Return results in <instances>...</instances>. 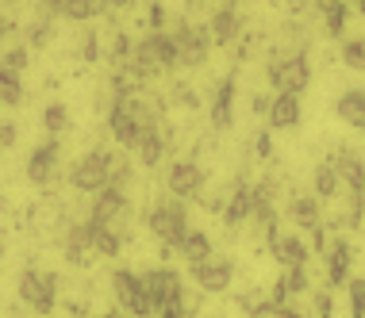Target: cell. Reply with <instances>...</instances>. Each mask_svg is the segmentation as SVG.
Returning a JSON list of instances; mask_svg holds the SVG:
<instances>
[{"label":"cell","mask_w":365,"mask_h":318,"mask_svg":"<svg viewBox=\"0 0 365 318\" xmlns=\"http://www.w3.org/2000/svg\"><path fill=\"white\" fill-rule=\"evenodd\" d=\"M254 112H265V115H269V100H265V96H254Z\"/></svg>","instance_id":"44"},{"label":"cell","mask_w":365,"mask_h":318,"mask_svg":"<svg viewBox=\"0 0 365 318\" xmlns=\"http://www.w3.org/2000/svg\"><path fill=\"white\" fill-rule=\"evenodd\" d=\"M43 127L51 134H62L66 127H70V112H66V104H51V107H46V112H43Z\"/></svg>","instance_id":"30"},{"label":"cell","mask_w":365,"mask_h":318,"mask_svg":"<svg viewBox=\"0 0 365 318\" xmlns=\"http://www.w3.org/2000/svg\"><path fill=\"white\" fill-rule=\"evenodd\" d=\"M269 81L277 92H289V96H300L312 81V69H308V58L304 54H289V58H273L269 62Z\"/></svg>","instance_id":"6"},{"label":"cell","mask_w":365,"mask_h":318,"mask_svg":"<svg viewBox=\"0 0 365 318\" xmlns=\"http://www.w3.org/2000/svg\"><path fill=\"white\" fill-rule=\"evenodd\" d=\"M112 292H115V303H120L131 318H150L154 314L150 300H146L143 276L131 272V268H115L112 272Z\"/></svg>","instance_id":"5"},{"label":"cell","mask_w":365,"mask_h":318,"mask_svg":"<svg viewBox=\"0 0 365 318\" xmlns=\"http://www.w3.org/2000/svg\"><path fill=\"white\" fill-rule=\"evenodd\" d=\"M254 150H258V157H269V150H273V142H269V131H262V134H258V142H254Z\"/></svg>","instance_id":"43"},{"label":"cell","mask_w":365,"mask_h":318,"mask_svg":"<svg viewBox=\"0 0 365 318\" xmlns=\"http://www.w3.org/2000/svg\"><path fill=\"white\" fill-rule=\"evenodd\" d=\"M19 300H24V307H31L35 314H51L54 300H58V276L27 268V272L19 276Z\"/></svg>","instance_id":"4"},{"label":"cell","mask_w":365,"mask_h":318,"mask_svg":"<svg viewBox=\"0 0 365 318\" xmlns=\"http://www.w3.org/2000/svg\"><path fill=\"white\" fill-rule=\"evenodd\" d=\"M265 238H269V253L281 261V268H304L308 265V245H304L300 238H292V234H281L277 223L265 230Z\"/></svg>","instance_id":"10"},{"label":"cell","mask_w":365,"mask_h":318,"mask_svg":"<svg viewBox=\"0 0 365 318\" xmlns=\"http://www.w3.org/2000/svg\"><path fill=\"white\" fill-rule=\"evenodd\" d=\"M16 123H0V146H12L16 142Z\"/></svg>","instance_id":"42"},{"label":"cell","mask_w":365,"mask_h":318,"mask_svg":"<svg viewBox=\"0 0 365 318\" xmlns=\"http://www.w3.org/2000/svg\"><path fill=\"white\" fill-rule=\"evenodd\" d=\"M173 46H177V62H181V65H204L212 38H208L204 27H196V23L185 19V23L177 27V35H173Z\"/></svg>","instance_id":"8"},{"label":"cell","mask_w":365,"mask_h":318,"mask_svg":"<svg viewBox=\"0 0 365 318\" xmlns=\"http://www.w3.org/2000/svg\"><path fill=\"white\" fill-rule=\"evenodd\" d=\"M101 8H104V0H66V4H62V16L73 19V23H81V19H93Z\"/></svg>","instance_id":"28"},{"label":"cell","mask_w":365,"mask_h":318,"mask_svg":"<svg viewBox=\"0 0 365 318\" xmlns=\"http://www.w3.org/2000/svg\"><path fill=\"white\" fill-rule=\"evenodd\" d=\"M8 31H12V19L0 16V46H4V35H8Z\"/></svg>","instance_id":"45"},{"label":"cell","mask_w":365,"mask_h":318,"mask_svg":"<svg viewBox=\"0 0 365 318\" xmlns=\"http://www.w3.org/2000/svg\"><path fill=\"white\" fill-rule=\"evenodd\" d=\"M254 215V188L250 184H239L235 188V196L227 200V207H223V223L227 226H239V223H246V218Z\"/></svg>","instance_id":"16"},{"label":"cell","mask_w":365,"mask_h":318,"mask_svg":"<svg viewBox=\"0 0 365 318\" xmlns=\"http://www.w3.org/2000/svg\"><path fill=\"white\" fill-rule=\"evenodd\" d=\"M54 169H58V142L46 138V142L35 146L31 157H27V176H31L35 184H46L54 176Z\"/></svg>","instance_id":"14"},{"label":"cell","mask_w":365,"mask_h":318,"mask_svg":"<svg viewBox=\"0 0 365 318\" xmlns=\"http://www.w3.org/2000/svg\"><path fill=\"white\" fill-rule=\"evenodd\" d=\"M88 238H93V253H101V257H115L123 250V230H115V226L88 223Z\"/></svg>","instance_id":"19"},{"label":"cell","mask_w":365,"mask_h":318,"mask_svg":"<svg viewBox=\"0 0 365 318\" xmlns=\"http://www.w3.org/2000/svg\"><path fill=\"white\" fill-rule=\"evenodd\" d=\"M312 300H315V314H319V318H331V295H327V292H315Z\"/></svg>","instance_id":"40"},{"label":"cell","mask_w":365,"mask_h":318,"mask_svg":"<svg viewBox=\"0 0 365 318\" xmlns=\"http://www.w3.org/2000/svg\"><path fill=\"white\" fill-rule=\"evenodd\" d=\"M108 127H112L115 142L120 146H139V127H135V112H131V100H115L112 104V115H108Z\"/></svg>","instance_id":"13"},{"label":"cell","mask_w":365,"mask_h":318,"mask_svg":"<svg viewBox=\"0 0 365 318\" xmlns=\"http://www.w3.org/2000/svg\"><path fill=\"white\" fill-rule=\"evenodd\" d=\"M112 8H123V4H135V0H108Z\"/></svg>","instance_id":"47"},{"label":"cell","mask_w":365,"mask_h":318,"mask_svg":"<svg viewBox=\"0 0 365 318\" xmlns=\"http://www.w3.org/2000/svg\"><path fill=\"white\" fill-rule=\"evenodd\" d=\"M88 250H93V238H88V223L70 226V234H66V261L85 265V261H88Z\"/></svg>","instance_id":"22"},{"label":"cell","mask_w":365,"mask_h":318,"mask_svg":"<svg viewBox=\"0 0 365 318\" xmlns=\"http://www.w3.org/2000/svg\"><path fill=\"white\" fill-rule=\"evenodd\" d=\"M354 8H358V12H365V0H354Z\"/></svg>","instance_id":"49"},{"label":"cell","mask_w":365,"mask_h":318,"mask_svg":"<svg viewBox=\"0 0 365 318\" xmlns=\"http://www.w3.org/2000/svg\"><path fill=\"white\" fill-rule=\"evenodd\" d=\"M292 218L304 226V230H319V200H312V196H296L292 200Z\"/></svg>","instance_id":"24"},{"label":"cell","mask_w":365,"mask_h":318,"mask_svg":"<svg viewBox=\"0 0 365 318\" xmlns=\"http://www.w3.org/2000/svg\"><path fill=\"white\" fill-rule=\"evenodd\" d=\"M51 35H54V23H51V16L43 12V16H38L35 23H31V31H27V38H31L35 46H43L46 38H51Z\"/></svg>","instance_id":"33"},{"label":"cell","mask_w":365,"mask_h":318,"mask_svg":"<svg viewBox=\"0 0 365 318\" xmlns=\"http://www.w3.org/2000/svg\"><path fill=\"white\" fill-rule=\"evenodd\" d=\"M150 27H154V31H162V27H165V8L158 4V0L150 4Z\"/></svg>","instance_id":"41"},{"label":"cell","mask_w":365,"mask_h":318,"mask_svg":"<svg viewBox=\"0 0 365 318\" xmlns=\"http://www.w3.org/2000/svg\"><path fill=\"white\" fill-rule=\"evenodd\" d=\"M177 100H181V104H189V107H192V104H196V96H192V92H185V88H177Z\"/></svg>","instance_id":"46"},{"label":"cell","mask_w":365,"mask_h":318,"mask_svg":"<svg viewBox=\"0 0 365 318\" xmlns=\"http://www.w3.org/2000/svg\"><path fill=\"white\" fill-rule=\"evenodd\" d=\"M127 211V196H123V188H115V184H108L96 192V200H93V211H88V223H96V226H115L123 218ZM120 230V226H115Z\"/></svg>","instance_id":"9"},{"label":"cell","mask_w":365,"mask_h":318,"mask_svg":"<svg viewBox=\"0 0 365 318\" xmlns=\"http://www.w3.org/2000/svg\"><path fill=\"white\" fill-rule=\"evenodd\" d=\"M246 314L250 318H296L292 314V307L289 303H254V307H246Z\"/></svg>","instance_id":"31"},{"label":"cell","mask_w":365,"mask_h":318,"mask_svg":"<svg viewBox=\"0 0 365 318\" xmlns=\"http://www.w3.org/2000/svg\"><path fill=\"white\" fill-rule=\"evenodd\" d=\"M281 284L289 287V292H308V272H304V268H284Z\"/></svg>","instance_id":"36"},{"label":"cell","mask_w":365,"mask_h":318,"mask_svg":"<svg viewBox=\"0 0 365 318\" xmlns=\"http://www.w3.org/2000/svg\"><path fill=\"white\" fill-rule=\"evenodd\" d=\"M350 318H365V280H350Z\"/></svg>","instance_id":"35"},{"label":"cell","mask_w":365,"mask_h":318,"mask_svg":"<svg viewBox=\"0 0 365 318\" xmlns=\"http://www.w3.org/2000/svg\"><path fill=\"white\" fill-rule=\"evenodd\" d=\"M315 8L323 12L327 31L331 35H342V27H346V0H315Z\"/></svg>","instance_id":"26"},{"label":"cell","mask_w":365,"mask_h":318,"mask_svg":"<svg viewBox=\"0 0 365 318\" xmlns=\"http://www.w3.org/2000/svg\"><path fill=\"white\" fill-rule=\"evenodd\" d=\"M0 65L12 69V73H19V69L27 65V46H12V51H4V58H0Z\"/></svg>","instance_id":"37"},{"label":"cell","mask_w":365,"mask_h":318,"mask_svg":"<svg viewBox=\"0 0 365 318\" xmlns=\"http://www.w3.org/2000/svg\"><path fill=\"white\" fill-rule=\"evenodd\" d=\"M339 115H342V123H350L354 131L365 134V88H346L339 96Z\"/></svg>","instance_id":"15"},{"label":"cell","mask_w":365,"mask_h":318,"mask_svg":"<svg viewBox=\"0 0 365 318\" xmlns=\"http://www.w3.org/2000/svg\"><path fill=\"white\" fill-rule=\"evenodd\" d=\"M173 65H181L177 62V46H173V38L170 35H162V31H150L143 38V43H135V58H131V73H158V69H173Z\"/></svg>","instance_id":"1"},{"label":"cell","mask_w":365,"mask_h":318,"mask_svg":"<svg viewBox=\"0 0 365 318\" xmlns=\"http://www.w3.org/2000/svg\"><path fill=\"white\" fill-rule=\"evenodd\" d=\"M350 261H354L350 245L339 238V242H334L331 250H327V280H331V284H342V280H350Z\"/></svg>","instance_id":"21"},{"label":"cell","mask_w":365,"mask_h":318,"mask_svg":"<svg viewBox=\"0 0 365 318\" xmlns=\"http://www.w3.org/2000/svg\"><path fill=\"white\" fill-rule=\"evenodd\" d=\"M135 150H139V157H143V165H158V161H162V154H165V138H162V131H158V127H154V131H146L143 138H139V146H135Z\"/></svg>","instance_id":"27"},{"label":"cell","mask_w":365,"mask_h":318,"mask_svg":"<svg viewBox=\"0 0 365 318\" xmlns=\"http://www.w3.org/2000/svg\"><path fill=\"white\" fill-rule=\"evenodd\" d=\"M235 35H239V16H235L231 4H223L220 12L212 16V31H208V38H212V43H220V46H227V43H235Z\"/></svg>","instance_id":"20"},{"label":"cell","mask_w":365,"mask_h":318,"mask_svg":"<svg viewBox=\"0 0 365 318\" xmlns=\"http://www.w3.org/2000/svg\"><path fill=\"white\" fill-rule=\"evenodd\" d=\"M0 104L4 107H19L24 104V81H19V73L0 65Z\"/></svg>","instance_id":"25"},{"label":"cell","mask_w":365,"mask_h":318,"mask_svg":"<svg viewBox=\"0 0 365 318\" xmlns=\"http://www.w3.org/2000/svg\"><path fill=\"white\" fill-rule=\"evenodd\" d=\"M112 58H115V65H131V58H135V43L127 38L123 31L115 35V46H112Z\"/></svg>","instance_id":"34"},{"label":"cell","mask_w":365,"mask_h":318,"mask_svg":"<svg viewBox=\"0 0 365 318\" xmlns=\"http://www.w3.org/2000/svg\"><path fill=\"white\" fill-rule=\"evenodd\" d=\"M300 123V96L277 92L269 100V127H296Z\"/></svg>","instance_id":"18"},{"label":"cell","mask_w":365,"mask_h":318,"mask_svg":"<svg viewBox=\"0 0 365 318\" xmlns=\"http://www.w3.org/2000/svg\"><path fill=\"white\" fill-rule=\"evenodd\" d=\"M143 287H146V300H150L154 311H162V307H170V303H185V280L165 265L150 268V272L143 276Z\"/></svg>","instance_id":"7"},{"label":"cell","mask_w":365,"mask_h":318,"mask_svg":"<svg viewBox=\"0 0 365 318\" xmlns=\"http://www.w3.org/2000/svg\"><path fill=\"white\" fill-rule=\"evenodd\" d=\"M342 62L350 69H358V73H365V43L361 38H346L342 43Z\"/></svg>","instance_id":"32"},{"label":"cell","mask_w":365,"mask_h":318,"mask_svg":"<svg viewBox=\"0 0 365 318\" xmlns=\"http://www.w3.org/2000/svg\"><path fill=\"white\" fill-rule=\"evenodd\" d=\"M181 257L189 265L212 261V238L204 234V230H189V234H185V242H181Z\"/></svg>","instance_id":"23"},{"label":"cell","mask_w":365,"mask_h":318,"mask_svg":"<svg viewBox=\"0 0 365 318\" xmlns=\"http://www.w3.org/2000/svg\"><path fill=\"white\" fill-rule=\"evenodd\" d=\"M150 230L165 250H181L185 234H189V211L181 200H165L150 211Z\"/></svg>","instance_id":"2"},{"label":"cell","mask_w":365,"mask_h":318,"mask_svg":"<svg viewBox=\"0 0 365 318\" xmlns=\"http://www.w3.org/2000/svg\"><path fill=\"white\" fill-rule=\"evenodd\" d=\"M339 192V173H334L331 161H323L315 169V196H323V200H331V196Z\"/></svg>","instance_id":"29"},{"label":"cell","mask_w":365,"mask_h":318,"mask_svg":"<svg viewBox=\"0 0 365 318\" xmlns=\"http://www.w3.org/2000/svg\"><path fill=\"white\" fill-rule=\"evenodd\" d=\"M158 318H189V303H170L162 311H154Z\"/></svg>","instance_id":"39"},{"label":"cell","mask_w":365,"mask_h":318,"mask_svg":"<svg viewBox=\"0 0 365 318\" xmlns=\"http://www.w3.org/2000/svg\"><path fill=\"white\" fill-rule=\"evenodd\" d=\"M204 188V169L196 161H173L170 169V192L177 200H192V196H200Z\"/></svg>","instance_id":"11"},{"label":"cell","mask_w":365,"mask_h":318,"mask_svg":"<svg viewBox=\"0 0 365 318\" xmlns=\"http://www.w3.org/2000/svg\"><path fill=\"white\" fill-rule=\"evenodd\" d=\"M231 276H235V268L231 261H204V265H192V280L204 287V292H212V295H220L231 287Z\"/></svg>","instance_id":"12"},{"label":"cell","mask_w":365,"mask_h":318,"mask_svg":"<svg viewBox=\"0 0 365 318\" xmlns=\"http://www.w3.org/2000/svg\"><path fill=\"white\" fill-rule=\"evenodd\" d=\"M81 58H85V62H96V58H101V43H96L93 31H88L85 43H81Z\"/></svg>","instance_id":"38"},{"label":"cell","mask_w":365,"mask_h":318,"mask_svg":"<svg viewBox=\"0 0 365 318\" xmlns=\"http://www.w3.org/2000/svg\"><path fill=\"white\" fill-rule=\"evenodd\" d=\"M101 318H127L123 311H108V314H101Z\"/></svg>","instance_id":"48"},{"label":"cell","mask_w":365,"mask_h":318,"mask_svg":"<svg viewBox=\"0 0 365 318\" xmlns=\"http://www.w3.org/2000/svg\"><path fill=\"white\" fill-rule=\"evenodd\" d=\"M112 161L115 157L108 150H88L85 157H77L73 169H70V184L77 192H101V188L112 184Z\"/></svg>","instance_id":"3"},{"label":"cell","mask_w":365,"mask_h":318,"mask_svg":"<svg viewBox=\"0 0 365 318\" xmlns=\"http://www.w3.org/2000/svg\"><path fill=\"white\" fill-rule=\"evenodd\" d=\"M235 119V81L227 77V81H220V88H215V100H212V123L220 127V131H227Z\"/></svg>","instance_id":"17"}]
</instances>
